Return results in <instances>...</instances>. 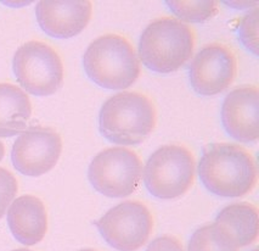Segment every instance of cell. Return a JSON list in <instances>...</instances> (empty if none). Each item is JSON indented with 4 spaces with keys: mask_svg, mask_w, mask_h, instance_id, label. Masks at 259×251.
Returning a JSON list of instances; mask_svg holds the SVG:
<instances>
[{
    "mask_svg": "<svg viewBox=\"0 0 259 251\" xmlns=\"http://www.w3.org/2000/svg\"><path fill=\"white\" fill-rule=\"evenodd\" d=\"M5 155V148H4V144L0 141V161L3 160V157H4Z\"/></svg>",
    "mask_w": 259,
    "mask_h": 251,
    "instance_id": "44dd1931",
    "label": "cell"
},
{
    "mask_svg": "<svg viewBox=\"0 0 259 251\" xmlns=\"http://www.w3.org/2000/svg\"><path fill=\"white\" fill-rule=\"evenodd\" d=\"M19 190L16 178L7 168L0 167V220L7 212L9 205L14 201Z\"/></svg>",
    "mask_w": 259,
    "mask_h": 251,
    "instance_id": "d6986e66",
    "label": "cell"
},
{
    "mask_svg": "<svg viewBox=\"0 0 259 251\" xmlns=\"http://www.w3.org/2000/svg\"><path fill=\"white\" fill-rule=\"evenodd\" d=\"M146 251H184L183 245L177 238L163 235L152 241Z\"/></svg>",
    "mask_w": 259,
    "mask_h": 251,
    "instance_id": "ffe728a7",
    "label": "cell"
},
{
    "mask_svg": "<svg viewBox=\"0 0 259 251\" xmlns=\"http://www.w3.org/2000/svg\"><path fill=\"white\" fill-rule=\"evenodd\" d=\"M83 67L90 81L111 90L128 88L140 76L134 48L118 34H105L92 42L84 53Z\"/></svg>",
    "mask_w": 259,
    "mask_h": 251,
    "instance_id": "277c9868",
    "label": "cell"
},
{
    "mask_svg": "<svg viewBox=\"0 0 259 251\" xmlns=\"http://www.w3.org/2000/svg\"><path fill=\"white\" fill-rule=\"evenodd\" d=\"M8 225L21 244L27 246L38 244L48 231V214L43 201L33 195L17 198L9 207Z\"/></svg>",
    "mask_w": 259,
    "mask_h": 251,
    "instance_id": "4fadbf2b",
    "label": "cell"
},
{
    "mask_svg": "<svg viewBox=\"0 0 259 251\" xmlns=\"http://www.w3.org/2000/svg\"><path fill=\"white\" fill-rule=\"evenodd\" d=\"M143 176V163L134 151L123 147L99 153L90 162L88 180L96 192L108 198L133 194Z\"/></svg>",
    "mask_w": 259,
    "mask_h": 251,
    "instance_id": "52a82bcc",
    "label": "cell"
},
{
    "mask_svg": "<svg viewBox=\"0 0 259 251\" xmlns=\"http://www.w3.org/2000/svg\"><path fill=\"white\" fill-rule=\"evenodd\" d=\"M155 126V105L140 93L123 92L111 96L99 114V131L102 137L113 144L143 143Z\"/></svg>",
    "mask_w": 259,
    "mask_h": 251,
    "instance_id": "7a4b0ae2",
    "label": "cell"
},
{
    "mask_svg": "<svg viewBox=\"0 0 259 251\" xmlns=\"http://www.w3.org/2000/svg\"><path fill=\"white\" fill-rule=\"evenodd\" d=\"M239 247L215 223L203 226L194 232L189 240L188 251H237Z\"/></svg>",
    "mask_w": 259,
    "mask_h": 251,
    "instance_id": "2e32d148",
    "label": "cell"
},
{
    "mask_svg": "<svg viewBox=\"0 0 259 251\" xmlns=\"http://www.w3.org/2000/svg\"><path fill=\"white\" fill-rule=\"evenodd\" d=\"M13 69L20 86L32 95H53L63 83L61 57L43 42L21 45L14 55Z\"/></svg>",
    "mask_w": 259,
    "mask_h": 251,
    "instance_id": "8992f818",
    "label": "cell"
},
{
    "mask_svg": "<svg viewBox=\"0 0 259 251\" xmlns=\"http://www.w3.org/2000/svg\"><path fill=\"white\" fill-rule=\"evenodd\" d=\"M194 31L182 21L162 17L144 29L138 53L143 65L156 74H171L191 59Z\"/></svg>",
    "mask_w": 259,
    "mask_h": 251,
    "instance_id": "3957f363",
    "label": "cell"
},
{
    "mask_svg": "<svg viewBox=\"0 0 259 251\" xmlns=\"http://www.w3.org/2000/svg\"><path fill=\"white\" fill-rule=\"evenodd\" d=\"M169 10L182 21L191 23H201L212 19L218 13V3L214 0H198V2H165Z\"/></svg>",
    "mask_w": 259,
    "mask_h": 251,
    "instance_id": "e0dca14e",
    "label": "cell"
},
{
    "mask_svg": "<svg viewBox=\"0 0 259 251\" xmlns=\"http://www.w3.org/2000/svg\"><path fill=\"white\" fill-rule=\"evenodd\" d=\"M239 39L247 50L258 55V8L246 14L240 21Z\"/></svg>",
    "mask_w": 259,
    "mask_h": 251,
    "instance_id": "ac0fdd59",
    "label": "cell"
},
{
    "mask_svg": "<svg viewBox=\"0 0 259 251\" xmlns=\"http://www.w3.org/2000/svg\"><path fill=\"white\" fill-rule=\"evenodd\" d=\"M31 115L32 104L28 95L17 86L0 83V138L25 132Z\"/></svg>",
    "mask_w": 259,
    "mask_h": 251,
    "instance_id": "9a60e30c",
    "label": "cell"
},
{
    "mask_svg": "<svg viewBox=\"0 0 259 251\" xmlns=\"http://www.w3.org/2000/svg\"><path fill=\"white\" fill-rule=\"evenodd\" d=\"M236 59L219 43L204 45L192 59L189 80L192 89L203 96L217 95L229 88L236 76Z\"/></svg>",
    "mask_w": 259,
    "mask_h": 251,
    "instance_id": "30bf717a",
    "label": "cell"
},
{
    "mask_svg": "<svg viewBox=\"0 0 259 251\" xmlns=\"http://www.w3.org/2000/svg\"><path fill=\"white\" fill-rule=\"evenodd\" d=\"M222 123L235 140L253 143L259 138V90L240 87L225 96L222 105Z\"/></svg>",
    "mask_w": 259,
    "mask_h": 251,
    "instance_id": "8fae6325",
    "label": "cell"
},
{
    "mask_svg": "<svg viewBox=\"0 0 259 251\" xmlns=\"http://www.w3.org/2000/svg\"><path fill=\"white\" fill-rule=\"evenodd\" d=\"M13 251H32V250H28V249H16V250H13Z\"/></svg>",
    "mask_w": 259,
    "mask_h": 251,
    "instance_id": "7402d4cb",
    "label": "cell"
},
{
    "mask_svg": "<svg viewBox=\"0 0 259 251\" xmlns=\"http://www.w3.org/2000/svg\"><path fill=\"white\" fill-rule=\"evenodd\" d=\"M79 251H96V250H93V249H84V250H79Z\"/></svg>",
    "mask_w": 259,
    "mask_h": 251,
    "instance_id": "603a6c76",
    "label": "cell"
},
{
    "mask_svg": "<svg viewBox=\"0 0 259 251\" xmlns=\"http://www.w3.org/2000/svg\"><path fill=\"white\" fill-rule=\"evenodd\" d=\"M92 3L82 2H39L35 16L41 31L49 37L67 39L84 31L92 19Z\"/></svg>",
    "mask_w": 259,
    "mask_h": 251,
    "instance_id": "7c38bea8",
    "label": "cell"
},
{
    "mask_svg": "<svg viewBox=\"0 0 259 251\" xmlns=\"http://www.w3.org/2000/svg\"><path fill=\"white\" fill-rule=\"evenodd\" d=\"M62 151V140L56 131L32 126L20 134L11 150V161L20 173L39 177L53 170Z\"/></svg>",
    "mask_w": 259,
    "mask_h": 251,
    "instance_id": "9c48e42d",
    "label": "cell"
},
{
    "mask_svg": "<svg viewBox=\"0 0 259 251\" xmlns=\"http://www.w3.org/2000/svg\"><path fill=\"white\" fill-rule=\"evenodd\" d=\"M252 251H258V249H257V247H255V249H253Z\"/></svg>",
    "mask_w": 259,
    "mask_h": 251,
    "instance_id": "cb8c5ba5",
    "label": "cell"
},
{
    "mask_svg": "<svg viewBox=\"0 0 259 251\" xmlns=\"http://www.w3.org/2000/svg\"><path fill=\"white\" fill-rule=\"evenodd\" d=\"M195 180V159L183 145L169 144L157 149L144 168V183L152 196L162 200L179 198Z\"/></svg>",
    "mask_w": 259,
    "mask_h": 251,
    "instance_id": "5b68a950",
    "label": "cell"
},
{
    "mask_svg": "<svg viewBox=\"0 0 259 251\" xmlns=\"http://www.w3.org/2000/svg\"><path fill=\"white\" fill-rule=\"evenodd\" d=\"M94 225L111 247L137 251L149 240L153 219L146 205L129 200L110 208Z\"/></svg>",
    "mask_w": 259,
    "mask_h": 251,
    "instance_id": "ba28073f",
    "label": "cell"
},
{
    "mask_svg": "<svg viewBox=\"0 0 259 251\" xmlns=\"http://www.w3.org/2000/svg\"><path fill=\"white\" fill-rule=\"evenodd\" d=\"M198 176L208 192L223 198H240L257 184V167L251 154L237 144L215 143L203 150Z\"/></svg>",
    "mask_w": 259,
    "mask_h": 251,
    "instance_id": "6da1fadb",
    "label": "cell"
},
{
    "mask_svg": "<svg viewBox=\"0 0 259 251\" xmlns=\"http://www.w3.org/2000/svg\"><path fill=\"white\" fill-rule=\"evenodd\" d=\"M214 223L233 240L236 247H245L258 238V210L254 205L236 202L217 214Z\"/></svg>",
    "mask_w": 259,
    "mask_h": 251,
    "instance_id": "5bb4252c",
    "label": "cell"
}]
</instances>
